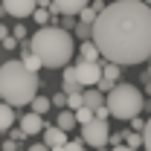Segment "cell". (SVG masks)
Segmentation results:
<instances>
[{
	"label": "cell",
	"mask_w": 151,
	"mask_h": 151,
	"mask_svg": "<svg viewBox=\"0 0 151 151\" xmlns=\"http://www.w3.org/2000/svg\"><path fill=\"white\" fill-rule=\"evenodd\" d=\"M90 41L102 61L119 67L151 58V6L139 0H116L105 6L90 23Z\"/></svg>",
	"instance_id": "cell-1"
},
{
	"label": "cell",
	"mask_w": 151,
	"mask_h": 151,
	"mask_svg": "<svg viewBox=\"0 0 151 151\" xmlns=\"http://www.w3.org/2000/svg\"><path fill=\"white\" fill-rule=\"evenodd\" d=\"M29 52L38 55L41 67L61 70L73 58V35L61 26H38V32L29 41Z\"/></svg>",
	"instance_id": "cell-2"
},
{
	"label": "cell",
	"mask_w": 151,
	"mask_h": 151,
	"mask_svg": "<svg viewBox=\"0 0 151 151\" xmlns=\"http://www.w3.org/2000/svg\"><path fill=\"white\" fill-rule=\"evenodd\" d=\"M41 78L38 73L26 70L20 61H3L0 64V99L12 108H26L38 96Z\"/></svg>",
	"instance_id": "cell-3"
},
{
	"label": "cell",
	"mask_w": 151,
	"mask_h": 151,
	"mask_svg": "<svg viewBox=\"0 0 151 151\" xmlns=\"http://www.w3.org/2000/svg\"><path fill=\"white\" fill-rule=\"evenodd\" d=\"M142 93H139V87H134V84H128V81H116L111 90H108V96H105V108L111 111V116H116L119 122H128V119H134L137 113L142 111Z\"/></svg>",
	"instance_id": "cell-4"
},
{
	"label": "cell",
	"mask_w": 151,
	"mask_h": 151,
	"mask_svg": "<svg viewBox=\"0 0 151 151\" xmlns=\"http://www.w3.org/2000/svg\"><path fill=\"white\" fill-rule=\"evenodd\" d=\"M108 119H90V122H84L81 125V142L84 145H93V148H102V145H108Z\"/></svg>",
	"instance_id": "cell-5"
},
{
	"label": "cell",
	"mask_w": 151,
	"mask_h": 151,
	"mask_svg": "<svg viewBox=\"0 0 151 151\" xmlns=\"http://www.w3.org/2000/svg\"><path fill=\"white\" fill-rule=\"evenodd\" d=\"M76 78H78V84L81 87H93L96 81L102 78V61H76Z\"/></svg>",
	"instance_id": "cell-6"
},
{
	"label": "cell",
	"mask_w": 151,
	"mask_h": 151,
	"mask_svg": "<svg viewBox=\"0 0 151 151\" xmlns=\"http://www.w3.org/2000/svg\"><path fill=\"white\" fill-rule=\"evenodd\" d=\"M3 12L12 15V18H29L38 9V0H0Z\"/></svg>",
	"instance_id": "cell-7"
},
{
	"label": "cell",
	"mask_w": 151,
	"mask_h": 151,
	"mask_svg": "<svg viewBox=\"0 0 151 151\" xmlns=\"http://www.w3.org/2000/svg\"><path fill=\"white\" fill-rule=\"evenodd\" d=\"M87 3H90V0H52L50 15H52V18H55V15H70V18H76Z\"/></svg>",
	"instance_id": "cell-8"
},
{
	"label": "cell",
	"mask_w": 151,
	"mask_h": 151,
	"mask_svg": "<svg viewBox=\"0 0 151 151\" xmlns=\"http://www.w3.org/2000/svg\"><path fill=\"white\" fill-rule=\"evenodd\" d=\"M20 131L26 134V137H32V134H41L44 131V116H38V113L26 111L20 116Z\"/></svg>",
	"instance_id": "cell-9"
},
{
	"label": "cell",
	"mask_w": 151,
	"mask_h": 151,
	"mask_svg": "<svg viewBox=\"0 0 151 151\" xmlns=\"http://www.w3.org/2000/svg\"><path fill=\"white\" fill-rule=\"evenodd\" d=\"M70 137H67V131H61L58 125H44V145L47 148H55V145H64Z\"/></svg>",
	"instance_id": "cell-10"
},
{
	"label": "cell",
	"mask_w": 151,
	"mask_h": 151,
	"mask_svg": "<svg viewBox=\"0 0 151 151\" xmlns=\"http://www.w3.org/2000/svg\"><path fill=\"white\" fill-rule=\"evenodd\" d=\"M61 90H64V93H81V84H78V78H76V67H73V64H67V67H64V76H61Z\"/></svg>",
	"instance_id": "cell-11"
},
{
	"label": "cell",
	"mask_w": 151,
	"mask_h": 151,
	"mask_svg": "<svg viewBox=\"0 0 151 151\" xmlns=\"http://www.w3.org/2000/svg\"><path fill=\"white\" fill-rule=\"evenodd\" d=\"M81 105H84V108H90V111H96V108H102V105H105V93H99L96 87H87V90L81 93Z\"/></svg>",
	"instance_id": "cell-12"
},
{
	"label": "cell",
	"mask_w": 151,
	"mask_h": 151,
	"mask_svg": "<svg viewBox=\"0 0 151 151\" xmlns=\"http://www.w3.org/2000/svg\"><path fill=\"white\" fill-rule=\"evenodd\" d=\"M20 64H23L26 70H32V73H38V70H41L38 55H32V52H29V41H26V44H20Z\"/></svg>",
	"instance_id": "cell-13"
},
{
	"label": "cell",
	"mask_w": 151,
	"mask_h": 151,
	"mask_svg": "<svg viewBox=\"0 0 151 151\" xmlns=\"http://www.w3.org/2000/svg\"><path fill=\"white\" fill-rule=\"evenodd\" d=\"M15 108L12 105H6V102H0V131H9L12 125H15Z\"/></svg>",
	"instance_id": "cell-14"
},
{
	"label": "cell",
	"mask_w": 151,
	"mask_h": 151,
	"mask_svg": "<svg viewBox=\"0 0 151 151\" xmlns=\"http://www.w3.org/2000/svg\"><path fill=\"white\" fill-rule=\"evenodd\" d=\"M78 52H81V61H102V55H99V50H96L93 41H81V47H78Z\"/></svg>",
	"instance_id": "cell-15"
},
{
	"label": "cell",
	"mask_w": 151,
	"mask_h": 151,
	"mask_svg": "<svg viewBox=\"0 0 151 151\" xmlns=\"http://www.w3.org/2000/svg\"><path fill=\"white\" fill-rule=\"evenodd\" d=\"M119 76H122V67H119V64L102 61V78H108V81H119Z\"/></svg>",
	"instance_id": "cell-16"
},
{
	"label": "cell",
	"mask_w": 151,
	"mask_h": 151,
	"mask_svg": "<svg viewBox=\"0 0 151 151\" xmlns=\"http://www.w3.org/2000/svg\"><path fill=\"white\" fill-rule=\"evenodd\" d=\"M55 125L61 128V131H73V128H76V116H73V111H61V113H58V119H55Z\"/></svg>",
	"instance_id": "cell-17"
},
{
	"label": "cell",
	"mask_w": 151,
	"mask_h": 151,
	"mask_svg": "<svg viewBox=\"0 0 151 151\" xmlns=\"http://www.w3.org/2000/svg\"><path fill=\"white\" fill-rule=\"evenodd\" d=\"M29 108H32V113H38V116H44V113L50 111L52 105H50V99H47V96H35V99L29 102Z\"/></svg>",
	"instance_id": "cell-18"
},
{
	"label": "cell",
	"mask_w": 151,
	"mask_h": 151,
	"mask_svg": "<svg viewBox=\"0 0 151 151\" xmlns=\"http://www.w3.org/2000/svg\"><path fill=\"white\" fill-rule=\"evenodd\" d=\"M29 18L35 20L38 26H50V20H55L52 15H50V9H41V6H38V9L32 12V15H29Z\"/></svg>",
	"instance_id": "cell-19"
},
{
	"label": "cell",
	"mask_w": 151,
	"mask_h": 151,
	"mask_svg": "<svg viewBox=\"0 0 151 151\" xmlns=\"http://www.w3.org/2000/svg\"><path fill=\"white\" fill-rule=\"evenodd\" d=\"M73 116H76V125H84V122H90V119H93V111L81 105V108H76V111H73Z\"/></svg>",
	"instance_id": "cell-20"
},
{
	"label": "cell",
	"mask_w": 151,
	"mask_h": 151,
	"mask_svg": "<svg viewBox=\"0 0 151 151\" xmlns=\"http://www.w3.org/2000/svg\"><path fill=\"white\" fill-rule=\"evenodd\" d=\"M122 142H125L128 148H139V145H142V134H139V131H128Z\"/></svg>",
	"instance_id": "cell-21"
},
{
	"label": "cell",
	"mask_w": 151,
	"mask_h": 151,
	"mask_svg": "<svg viewBox=\"0 0 151 151\" xmlns=\"http://www.w3.org/2000/svg\"><path fill=\"white\" fill-rule=\"evenodd\" d=\"M73 29H76V35L81 38V41H90V26H87V23L78 20V23H73Z\"/></svg>",
	"instance_id": "cell-22"
},
{
	"label": "cell",
	"mask_w": 151,
	"mask_h": 151,
	"mask_svg": "<svg viewBox=\"0 0 151 151\" xmlns=\"http://www.w3.org/2000/svg\"><path fill=\"white\" fill-rule=\"evenodd\" d=\"M78 20H81V23H87V26H90V23H93V20H96V12H93V9H90V6H84V9H81V12H78Z\"/></svg>",
	"instance_id": "cell-23"
},
{
	"label": "cell",
	"mask_w": 151,
	"mask_h": 151,
	"mask_svg": "<svg viewBox=\"0 0 151 151\" xmlns=\"http://www.w3.org/2000/svg\"><path fill=\"white\" fill-rule=\"evenodd\" d=\"M81 108V93H67V111Z\"/></svg>",
	"instance_id": "cell-24"
},
{
	"label": "cell",
	"mask_w": 151,
	"mask_h": 151,
	"mask_svg": "<svg viewBox=\"0 0 151 151\" xmlns=\"http://www.w3.org/2000/svg\"><path fill=\"white\" fill-rule=\"evenodd\" d=\"M61 148L64 151H84V142H81V139H67Z\"/></svg>",
	"instance_id": "cell-25"
},
{
	"label": "cell",
	"mask_w": 151,
	"mask_h": 151,
	"mask_svg": "<svg viewBox=\"0 0 151 151\" xmlns=\"http://www.w3.org/2000/svg\"><path fill=\"white\" fill-rule=\"evenodd\" d=\"M142 145H145V151H151V119L145 122V128H142Z\"/></svg>",
	"instance_id": "cell-26"
},
{
	"label": "cell",
	"mask_w": 151,
	"mask_h": 151,
	"mask_svg": "<svg viewBox=\"0 0 151 151\" xmlns=\"http://www.w3.org/2000/svg\"><path fill=\"white\" fill-rule=\"evenodd\" d=\"M113 84H116V81H108V78H99V81H96L93 87H96V90H99V93H108V90H111Z\"/></svg>",
	"instance_id": "cell-27"
},
{
	"label": "cell",
	"mask_w": 151,
	"mask_h": 151,
	"mask_svg": "<svg viewBox=\"0 0 151 151\" xmlns=\"http://www.w3.org/2000/svg\"><path fill=\"white\" fill-rule=\"evenodd\" d=\"M9 35L15 38V41H23V38H26V26H23V23H18V26H15V29H12Z\"/></svg>",
	"instance_id": "cell-28"
},
{
	"label": "cell",
	"mask_w": 151,
	"mask_h": 151,
	"mask_svg": "<svg viewBox=\"0 0 151 151\" xmlns=\"http://www.w3.org/2000/svg\"><path fill=\"white\" fill-rule=\"evenodd\" d=\"M128 122H131V128H134V131H139V134H142V128H145V119H142L139 113H137L134 119H128Z\"/></svg>",
	"instance_id": "cell-29"
},
{
	"label": "cell",
	"mask_w": 151,
	"mask_h": 151,
	"mask_svg": "<svg viewBox=\"0 0 151 151\" xmlns=\"http://www.w3.org/2000/svg\"><path fill=\"white\" fill-rule=\"evenodd\" d=\"M50 105H58V108H64V105H67V93H64V90H61V93H55L52 99H50Z\"/></svg>",
	"instance_id": "cell-30"
},
{
	"label": "cell",
	"mask_w": 151,
	"mask_h": 151,
	"mask_svg": "<svg viewBox=\"0 0 151 151\" xmlns=\"http://www.w3.org/2000/svg\"><path fill=\"white\" fill-rule=\"evenodd\" d=\"M93 116H96V119H108V116H111V111L102 105V108H96V111H93Z\"/></svg>",
	"instance_id": "cell-31"
},
{
	"label": "cell",
	"mask_w": 151,
	"mask_h": 151,
	"mask_svg": "<svg viewBox=\"0 0 151 151\" xmlns=\"http://www.w3.org/2000/svg\"><path fill=\"white\" fill-rule=\"evenodd\" d=\"M0 44H3L6 50H15V47H18V41H15V38H12V35H6V38H3V41H0Z\"/></svg>",
	"instance_id": "cell-32"
},
{
	"label": "cell",
	"mask_w": 151,
	"mask_h": 151,
	"mask_svg": "<svg viewBox=\"0 0 151 151\" xmlns=\"http://www.w3.org/2000/svg\"><path fill=\"white\" fill-rule=\"evenodd\" d=\"M3 151H18V142H15V139H6V142H3Z\"/></svg>",
	"instance_id": "cell-33"
},
{
	"label": "cell",
	"mask_w": 151,
	"mask_h": 151,
	"mask_svg": "<svg viewBox=\"0 0 151 151\" xmlns=\"http://www.w3.org/2000/svg\"><path fill=\"white\" fill-rule=\"evenodd\" d=\"M9 131H12V128H9ZM23 137H26V134L20 131V128H18V131H12V139H15V142H20V139H23Z\"/></svg>",
	"instance_id": "cell-34"
},
{
	"label": "cell",
	"mask_w": 151,
	"mask_h": 151,
	"mask_svg": "<svg viewBox=\"0 0 151 151\" xmlns=\"http://www.w3.org/2000/svg\"><path fill=\"white\" fill-rule=\"evenodd\" d=\"M142 81H145V84L151 81V64H145V70H142Z\"/></svg>",
	"instance_id": "cell-35"
},
{
	"label": "cell",
	"mask_w": 151,
	"mask_h": 151,
	"mask_svg": "<svg viewBox=\"0 0 151 151\" xmlns=\"http://www.w3.org/2000/svg\"><path fill=\"white\" fill-rule=\"evenodd\" d=\"M29 151H50V148H47L44 142H35V145H29Z\"/></svg>",
	"instance_id": "cell-36"
},
{
	"label": "cell",
	"mask_w": 151,
	"mask_h": 151,
	"mask_svg": "<svg viewBox=\"0 0 151 151\" xmlns=\"http://www.w3.org/2000/svg\"><path fill=\"white\" fill-rule=\"evenodd\" d=\"M111 151H139V148H128V145L122 142V145H116V148H111Z\"/></svg>",
	"instance_id": "cell-37"
},
{
	"label": "cell",
	"mask_w": 151,
	"mask_h": 151,
	"mask_svg": "<svg viewBox=\"0 0 151 151\" xmlns=\"http://www.w3.org/2000/svg\"><path fill=\"white\" fill-rule=\"evenodd\" d=\"M6 35H9V29H6V23H0V41H3Z\"/></svg>",
	"instance_id": "cell-38"
},
{
	"label": "cell",
	"mask_w": 151,
	"mask_h": 151,
	"mask_svg": "<svg viewBox=\"0 0 151 151\" xmlns=\"http://www.w3.org/2000/svg\"><path fill=\"white\" fill-rule=\"evenodd\" d=\"M142 108H145V111H148V113H151V102H142Z\"/></svg>",
	"instance_id": "cell-39"
},
{
	"label": "cell",
	"mask_w": 151,
	"mask_h": 151,
	"mask_svg": "<svg viewBox=\"0 0 151 151\" xmlns=\"http://www.w3.org/2000/svg\"><path fill=\"white\" fill-rule=\"evenodd\" d=\"M50 151H64V148H61V145H55V148H50Z\"/></svg>",
	"instance_id": "cell-40"
},
{
	"label": "cell",
	"mask_w": 151,
	"mask_h": 151,
	"mask_svg": "<svg viewBox=\"0 0 151 151\" xmlns=\"http://www.w3.org/2000/svg\"><path fill=\"white\" fill-rule=\"evenodd\" d=\"M142 3H145V6H151V0H142Z\"/></svg>",
	"instance_id": "cell-41"
},
{
	"label": "cell",
	"mask_w": 151,
	"mask_h": 151,
	"mask_svg": "<svg viewBox=\"0 0 151 151\" xmlns=\"http://www.w3.org/2000/svg\"><path fill=\"white\" fill-rule=\"evenodd\" d=\"M96 151H108V148H105V145H102V148H96Z\"/></svg>",
	"instance_id": "cell-42"
},
{
	"label": "cell",
	"mask_w": 151,
	"mask_h": 151,
	"mask_svg": "<svg viewBox=\"0 0 151 151\" xmlns=\"http://www.w3.org/2000/svg\"><path fill=\"white\" fill-rule=\"evenodd\" d=\"M0 102H3V99H0Z\"/></svg>",
	"instance_id": "cell-43"
}]
</instances>
